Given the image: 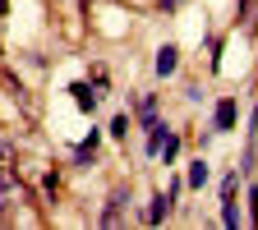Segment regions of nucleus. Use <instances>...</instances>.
<instances>
[{
  "label": "nucleus",
  "instance_id": "9",
  "mask_svg": "<svg viewBox=\"0 0 258 230\" xmlns=\"http://www.w3.org/2000/svg\"><path fill=\"white\" fill-rule=\"evenodd\" d=\"M111 134H115V138L129 134V115H115V120H111Z\"/></svg>",
  "mask_w": 258,
  "mask_h": 230
},
{
  "label": "nucleus",
  "instance_id": "7",
  "mask_svg": "<svg viewBox=\"0 0 258 230\" xmlns=\"http://www.w3.org/2000/svg\"><path fill=\"white\" fill-rule=\"evenodd\" d=\"M184 184H189V189H203V184H208V161H203V157L189 166V180H184Z\"/></svg>",
  "mask_w": 258,
  "mask_h": 230
},
{
  "label": "nucleus",
  "instance_id": "1",
  "mask_svg": "<svg viewBox=\"0 0 258 230\" xmlns=\"http://www.w3.org/2000/svg\"><path fill=\"white\" fill-rule=\"evenodd\" d=\"M180 193H184V180H175V184H171V193H157V198H152V207H148V221H152V225H161V221L171 216V207H175V198H180Z\"/></svg>",
  "mask_w": 258,
  "mask_h": 230
},
{
  "label": "nucleus",
  "instance_id": "10",
  "mask_svg": "<svg viewBox=\"0 0 258 230\" xmlns=\"http://www.w3.org/2000/svg\"><path fill=\"white\" fill-rule=\"evenodd\" d=\"M249 212H253V221H258V184L249 189Z\"/></svg>",
  "mask_w": 258,
  "mask_h": 230
},
{
  "label": "nucleus",
  "instance_id": "2",
  "mask_svg": "<svg viewBox=\"0 0 258 230\" xmlns=\"http://www.w3.org/2000/svg\"><path fill=\"white\" fill-rule=\"evenodd\" d=\"M74 106L79 111H97V102H102V92H92V83H74Z\"/></svg>",
  "mask_w": 258,
  "mask_h": 230
},
{
  "label": "nucleus",
  "instance_id": "8",
  "mask_svg": "<svg viewBox=\"0 0 258 230\" xmlns=\"http://www.w3.org/2000/svg\"><path fill=\"white\" fill-rule=\"evenodd\" d=\"M157 157H161V161L171 166V161L180 157V138H175V134H166V143H161V152H157Z\"/></svg>",
  "mask_w": 258,
  "mask_h": 230
},
{
  "label": "nucleus",
  "instance_id": "6",
  "mask_svg": "<svg viewBox=\"0 0 258 230\" xmlns=\"http://www.w3.org/2000/svg\"><path fill=\"white\" fill-rule=\"evenodd\" d=\"M221 225H226V230L240 225V203H235V198H221Z\"/></svg>",
  "mask_w": 258,
  "mask_h": 230
},
{
  "label": "nucleus",
  "instance_id": "4",
  "mask_svg": "<svg viewBox=\"0 0 258 230\" xmlns=\"http://www.w3.org/2000/svg\"><path fill=\"white\" fill-rule=\"evenodd\" d=\"M235 102H231V97H226V102H217V129H235Z\"/></svg>",
  "mask_w": 258,
  "mask_h": 230
},
{
  "label": "nucleus",
  "instance_id": "11",
  "mask_svg": "<svg viewBox=\"0 0 258 230\" xmlns=\"http://www.w3.org/2000/svg\"><path fill=\"white\" fill-rule=\"evenodd\" d=\"M240 10H244V0H240Z\"/></svg>",
  "mask_w": 258,
  "mask_h": 230
},
{
  "label": "nucleus",
  "instance_id": "3",
  "mask_svg": "<svg viewBox=\"0 0 258 230\" xmlns=\"http://www.w3.org/2000/svg\"><path fill=\"white\" fill-rule=\"evenodd\" d=\"M175 64H180V51L166 42V46L157 51V74H161V79H166V74H175Z\"/></svg>",
  "mask_w": 258,
  "mask_h": 230
},
{
  "label": "nucleus",
  "instance_id": "5",
  "mask_svg": "<svg viewBox=\"0 0 258 230\" xmlns=\"http://www.w3.org/2000/svg\"><path fill=\"white\" fill-rule=\"evenodd\" d=\"M120 221H124V193H115L111 207L102 212V225H120Z\"/></svg>",
  "mask_w": 258,
  "mask_h": 230
}]
</instances>
